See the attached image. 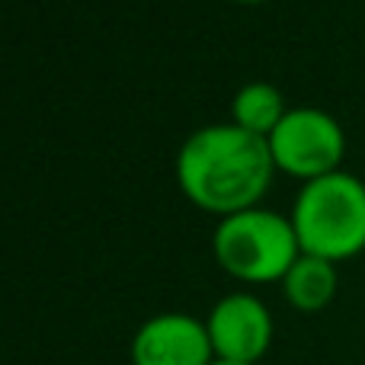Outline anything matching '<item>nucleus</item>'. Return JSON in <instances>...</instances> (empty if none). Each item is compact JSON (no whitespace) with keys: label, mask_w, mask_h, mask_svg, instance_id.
<instances>
[{"label":"nucleus","mask_w":365,"mask_h":365,"mask_svg":"<svg viewBox=\"0 0 365 365\" xmlns=\"http://www.w3.org/2000/svg\"><path fill=\"white\" fill-rule=\"evenodd\" d=\"M208 340H212L215 359L237 362V365H259L272 346V314L257 295L234 292L225 295L205 317Z\"/></svg>","instance_id":"39448f33"},{"label":"nucleus","mask_w":365,"mask_h":365,"mask_svg":"<svg viewBox=\"0 0 365 365\" xmlns=\"http://www.w3.org/2000/svg\"><path fill=\"white\" fill-rule=\"evenodd\" d=\"M266 141H269L276 170L304 182L336 173L346 154L343 125L317 106L289 109Z\"/></svg>","instance_id":"20e7f679"},{"label":"nucleus","mask_w":365,"mask_h":365,"mask_svg":"<svg viewBox=\"0 0 365 365\" xmlns=\"http://www.w3.org/2000/svg\"><path fill=\"white\" fill-rule=\"evenodd\" d=\"M336 263L321 257H311V253H302V257L292 263V269L285 272L282 279V292L289 298V304L302 314H317L324 311L336 295Z\"/></svg>","instance_id":"0eeeda50"},{"label":"nucleus","mask_w":365,"mask_h":365,"mask_svg":"<svg viewBox=\"0 0 365 365\" xmlns=\"http://www.w3.org/2000/svg\"><path fill=\"white\" fill-rule=\"evenodd\" d=\"M205 321L182 311L154 314L132 336V365H215Z\"/></svg>","instance_id":"423d86ee"},{"label":"nucleus","mask_w":365,"mask_h":365,"mask_svg":"<svg viewBox=\"0 0 365 365\" xmlns=\"http://www.w3.org/2000/svg\"><path fill=\"white\" fill-rule=\"evenodd\" d=\"M215 365H237V362H215Z\"/></svg>","instance_id":"9d476101"},{"label":"nucleus","mask_w":365,"mask_h":365,"mask_svg":"<svg viewBox=\"0 0 365 365\" xmlns=\"http://www.w3.org/2000/svg\"><path fill=\"white\" fill-rule=\"evenodd\" d=\"M237 4H266V0H237Z\"/></svg>","instance_id":"1a4fd4ad"},{"label":"nucleus","mask_w":365,"mask_h":365,"mask_svg":"<svg viewBox=\"0 0 365 365\" xmlns=\"http://www.w3.org/2000/svg\"><path fill=\"white\" fill-rule=\"evenodd\" d=\"M212 250L227 276L250 285L282 282L292 263L302 257L292 218L259 205L221 218L212 234Z\"/></svg>","instance_id":"7ed1b4c3"},{"label":"nucleus","mask_w":365,"mask_h":365,"mask_svg":"<svg viewBox=\"0 0 365 365\" xmlns=\"http://www.w3.org/2000/svg\"><path fill=\"white\" fill-rule=\"evenodd\" d=\"M276 160L269 141L234 122L202 125L177 151V182L192 205L221 218L253 208L269 189Z\"/></svg>","instance_id":"f257e3e1"},{"label":"nucleus","mask_w":365,"mask_h":365,"mask_svg":"<svg viewBox=\"0 0 365 365\" xmlns=\"http://www.w3.org/2000/svg\"><path fill=\"white\" fill-rule=\"evenodd\" d=\"M285 113H289V109H285L282 90H279L276 83H266V81L244 83L231 100L234 125L250 132V135H259V138H269L272 128L282 122Z\"/></svg>","instance_id":"6e6552de"},{"label":"nucleus","mask_w":365,"mask_h":365,"mask_svg":"<svg viewBox=\"0 0 365 365\" xmlns=\"http://www.w3.org/2000/svg\"><path fill=\"white\" fill-rule=\"evenodd\" d=\"M302 253L343 263L365 250V182L353 173H327L304 182L292 208Z\"/></svg>","instance_id":"f03ea898"}]
</instances>
